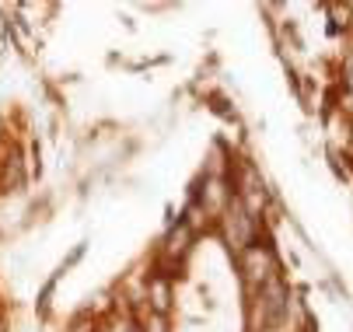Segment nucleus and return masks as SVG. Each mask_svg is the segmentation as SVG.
I'll return each instance as SVG.
<instances>
[{
	"label": "nucleus",
	"instance_id": "nucleus-1",
	"mask_svg": "<svg viewBox=\"0 0 353 332\" xmlns=\"http://www.w3.org/2000/svg\"><path fill=\"white\" fill-rule=\"evenodd\" d=\"M228 234H231V242H248V234H252V224H248V217H245V210L234 203L231 207V214H228Z\"/></svg>",
	"mask_w": 353,
	"mask_h": 332
},
{
	"label": "nucleus",
	"instance_id": "nucleus-3",
	"mask_svg": "<svg viewBox=\"0 0 353 332\" xmlns=\"http://www.w3.org/2000/svg\"><path fill=\"white\" fill-rule=\"evenodd\" d=\"M189 234H192V231H189V224H179V231L172 234V245H168V249H172V252H182V249H185V242H189Z\"/></svg>",
	"mask_w": 353,
	"mask_h": 332
},
{
	"label": "nucleus",
	"instance_id": "nucleus-2",
	"mask_svg": "<svg viewBox=\"0 0 353 332\" xmlns=\"http://www.w3.org/2000/svg\"><path fill=\"white\" fill-rule=\"evenodd\" d=\"M150 298H154V311L161 315L168 308V283L165 280H154V283H150Z\"/></svg>",
	"mask_w": 353,
	"mask_h": 332
},
{
	"label": "nucleus",
	"instance_id": "nucleus-4",
	"mask_svg": "<svg viewBox=\"0 0 353 332\" xmlns=\"http://www.w3.org/2000/svg\"><path fill=\"white\" fill-rule=\"evenodd\" d=\"M143 332H165V318H161V315H154V318L147 322V329H143Z\"/></svg>",
	"mask_w": 353,
	"mask_h": 332
}]
</instances>
